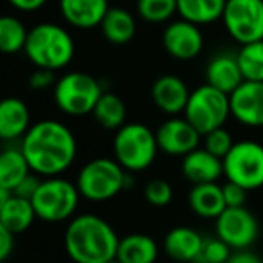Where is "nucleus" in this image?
<instances>
[{"label": "nucleus", "mask_w": 263, "mask_h": 263, "mask_svg": "<svg viewBox=\"0 0 263 263\" xmlns=\"http://www.w3.org/2000/svg\"><path fill=\"white\" fill-rule=\"evenodd\" d=\"M20 148L31 170L40 177H58L72 166L78 155V143L72 130L54 119L31 124L20 139Z\"/></svg>", "instance_id": "obj_1"}, {"label": "nucleus", "mask_w": 263, "mask_h": 263, "mask_svg": "<svg viewBox=\"0 0 263 263\" xmlns=\"http://www.w3.org/2000/svg\"><path fill=\"white\" fill-rule=\"evenodd\" d=\"M119 240L105 218L85 213L67 223L63 247L74 263H108L116 259Z\"/></svg>", "instance_id": "obj_2"}, {"label": "nucleus", "mask_w": 263, "mask_h": 263, "mask_svg": "<svg viewBox=\"0 0 263 263\" xmlns=\"http://www.w3.org/2000/svg\"><path fill=\"white\" fill-rule=\"evenodd\" d=\"M26 56L36 69L60 70L65 69L74 58L76 45L65 27L52 22H44L29 31Z\"/></svg>", "instance_id": "obj_3"}, {"label": "nucleus", "mask_w": 263, "mask_h": 263, "mask_svg": "<svg viewBox=\"0 0 263 263\" xmlns=\"http://www.w3.org/2000/svg\"><path fill=\"white\" fill-rule=\"evenodd\" d=\"M114 159L128 173L144 172L157 157L159 143L155 132L143 123H126L114 136Z\"/></svg>", "instance_id": "obj_4"}, {"label": "nucleus", "mask_w": 263, "mask_h": 263, "mask_svg": "<svg viewBox=\"0 0 263 263\" xmlns=\"http://www.w3.org/2000/svg\"><path fill=\"white\" fill-rule=\"evenodd\" d=\"M128 184L132 177L116 159L98 157L83 166L78 173L76 186L80 195L90 202H106L116 198Z\"/></svg>", "instance_id": "obj_5"}, {"label": "nucleus", "mask_w": 263, "mask_h": 263, "mask_svg": "<svg viewBox=\"0 0 263 263\" xmlns=\"http://www.w3.org/2000/svg\"><path fill=\"white\" fill-rule=\"evenodd\" d=\"M80 190L76 182L62 177H45L34 197L31 198L34 211L40 220L47 223H58L72 218L80 204Z\"/></svg>", "instance_id": "obj_6"}, {"label": "nucleus", "mask_w": 263, "mask_h": 263, "mask_svg": "<svg viewBox=\"0 0 263 263\" xmlns=\"http://www.w3.org/2000/svg\"><path fill=\"white\" fill-rule=\"evenodd\" d=\"M105 94L94 76L87 72H67L54 85V103L63 114L81 117L92 114L99 98Z\"/></svg>", "instance_id": "obj_7"}, {"label": "nucleus", "mask_w": 263, "mask_h": 263, "mask_svg": "<svg viewBox=\"0 0 263 263\" xmlns=\"http://www.w3.org/2000/svg\"><path fill=\"white\" fill-rule=\"evenodd\" d=\"M231 116V98L220 88L205 83L191 90L184 117L202 136L222 128Z\"/></svg>", "instance_id": "obj_8"}, {"label": "nucleus", "mask_w": 263, "mask_h": 263, "mask_svg": "<svg viewBox=\"0 0 263 263\" xmlns=\"http://www.w3.org/2000/svg\"><path fill=\"white\" fill-rule=\"evenodd\" d=\"M223 161V177L245 190L263 187V144L256 141H238Z\"/></svg>", "instance_id": "obj_9"}, {"label": "nucleus", "mask_w": 263, "mask_h": 263, "mask_svg": "<svg viewBox=\"0 0 263 263\" xmlns=\"http://www.w3.org/2000/svg\"><path fill=\"white\" fill-rule=\"evenodd\" d=\"M222 22L240 45L263 40V0H227Z\"/></svg>", "instance_id": "obj_10"}, {"label": "nucleus", "mask_w": 263, "mask_h": 263, "mask_svg": "<svg viewBox=\"0 0 263 263\" xmlns=\"http://www.w3.org/2000/svg\"><path fill=\"white\" fill-rule=\"evenodd\" d=\"M216 236H220L233 251L249 249L259 234L258 218L247 208H226L215 220Z\"/></svg>", "instance_id": "obj_11"}, {"label": "nucleus", "mask_w": 263, "mask_h": 263, "mask_svg": "<svg viewBox=\"0 0 263 263\" xmlns=\"http://www.w3.org/2000/svg\"><path fill=\"white\" fill-rule=\"evenodd\" d=\"M159 150L172 157H184L200 146L202 134L186 117H170L155 130Z\"/></svg>", "instance_id": "obj_12"}, {"label": "nucleus", "mask_w": 263, "mask_h": 263, "mask_svg": "<svg viewBox=\"0 0 263 263\" xmlns=\"http://www.w3.org/2000/svg\"><path fill=\"white\" fill-rule=\"evenodd\" d=\"M162 45L166 52L175 60L187 62V60L197 58L204 49V36H202L200 26L184 18L172 22L164 29Z\"/></svg>", "instance_id": "obj_13"}, {"label": "nucleus", "mask_w": 263, "mask_h": 263, "mask_svg": "<svg viewBox=\"0 0 263 263\" xmlns=\"http://www.w3.org/2000/svg\"><path fill=\"white\" fill-rule=\"evenodd\" d=\"M231 116L251 128L263 126V81L245 80L231 92Z\"/></svg>", "instance_id": "obj_14"}, {"label": "nucleus", "mask_w": 263, "mask_h": 263, "mask_svg": "<svg viewBox=\"0 0 263 263\" xmlns=\"http://www.w3.org/2000/svg\"><path fill=\"white\" fill-rule=\"evenodd\" d=\"M191 90L182 78L175 74H164L157 78L152 85V101L159 110L168 116L182 114L190 101Z\"/></svg>", "instance_id": "obj_15"}, {"label": "nucleus", "mask_w": 263, "mask_h": 263, "mask_svg": "<svg viewBox=\"0 0 263 263\" xmlns=\"http://www.w3.org/2000/svg\"><path fill=\"white\" fill-rule=\"evenodd\" d=\"M204 240L205 238L193 227L179 226L168 231L162 241V249L173 261L197 263L204 247Z\"/></svg>", "instance_id": "obj_16"}, {"label": "nucleus", "mask_w": 263, "mask_h": 263, "mask_svg": "<svg viewBox=\"0 0 263 263\" xmlns=\"http://www.w3.org/2000/svg\"><path fill=\"white\" fill-rule=\"evenodd\" d=\"M108 9V0H60L62 16L76 29L99 27Z\"/></svg>", "instance_id": "obj_17"}, {"label": "nucleus", "mask_w": 263, "mask_h": 263, "mask_svg": "<svg viewBox=\"0 0 263 263\" xmlns=\"http://www.w3.org/2000/svg\"><path fill=\"white\" fill-rule=\"evenodd\" d=\"M182 175L191 184H208L216 182L223 175V161L205 148L198 146L191 154L182 157Z\"/></svg>", "instance_id": "obj_18"}, {"label": "nucleus", "mask_w": 263, "mask_h": 263, "mask_svg": "<svg viewBox=\"0 0 263 263\" xmlns=\"http://www.w3.org/2000/svg\"><path fill=\"white\" fill-rule=\"evenodd\" d=\"M31 128L29 106L18 98H6L0 103V137L4 141L22 139Z\"/></svg>", "instance_id": "obj_19"}, {"label": "nucleus", "mask_w": 263, "mask_h": 263, "mask_svg": "<svg viewBox=\"0 0 263 263\" xmlns=\"http://www.w3.org/2000/svg\"><path fill=\"white\" fill-rule=\"evenodd\" d=\"M205 80H208L209 85L231 96V92H234L245 81L236 54H229V52L216 54L208 63Z\"/></svg>", "instance_id": "obj_20"}, {"label": "nucleus", "mask_w": 263, "mask_h": 263, "mask_svg": "<svg viewBox=\"0 0 263 263\" xmlns=\"http://www.w3.org/2000/svg\"><path fill=\"white\" fill-rule=\"evenodd\" d=\"M187 202L195 215L208 220H216L227 208L223 198V186H220L218 182L193 184Z\"/></svg>", "instance_id": "obj_21"}, {"label": "nucleus", "mask_w": 263, "mask_h": 263, "mask_svg": "<svg viewBox=\"0 0 263 263\" xmlns=\"http://www.w3.org/2000/svg\"><path fill=\"white\" fill-rule=\"evenodd\" d=\"M36 211L31 200L13 193L8 200L0 202V227L16 234L27 231L36 220Z\"/></svg>", "instance_id": "obj_22"}, {"label": "nucleus", "mask_w": 263, "mask_h": 263, "mask_svg": "<svg viewBox=\"0 0 263 263\" xmlns=\"http://www.w3.org/2000/svg\"><path fill=\"white\" fill-rule=\"evenodd\" d=\"M116 258L121 263H155L159 258V245L150 234L132 233L119 240Z\"/></svg>", "instance_id": "obj_23"}, {"label": "nucleus", "mask_w": 263, "mask_h": 263, "mask_svg": "<svg viewBox=\"0 0 263 263\" xmlns=\"http://www.w3.org/2000/svg\"><path fill=\"white\" fill-rule=\"evenodd\" d=\"M103 36L114 45H124L136 36V18L123 8H110L101 22Z\"/></svg>", "instance_id": "obj_24"}, {"label": "nucleus", "mask_w": 263, "mask_h": 263, "mask_svg": "<svg viewBox=\"0 0 263 263\" xmlns=\"http://www.w3.org/2000/svg\"><path fill=\"white\" fill-rule=\"evenodd\" d=\"M227 0H177V13L180 18L197 26L222 20Z\"/></svg>", "instance_id": "obj_25"}, {"label": "nucleus", "mask_w": 263, "mask_h": 263, "mask_svg": "<svg viewBox=\"0 0 263 263\" xmlns=\"http://www.w3.org/2000/svg\"><path fill=\"white\" fill-rule=\"evenodd\" d=\"M34 173L22 148H6L0 154V187L13 191L27 175Z\"/></svg>", "instance_id": "obj_26"}, {"label": "nucleus", "mask_w": 263, "mask_h": 263, "mask_svg": "<svg viewBox=\"0 0 263 263\" xmlns=\"http://www.w3.org/2000/svg\"><path fill=\"white\" fill-rule=\"evenodd\" d=\"M92 116L99 126L106 130H119L123 124H126V105L119 96L105 92L99 98Z\"/></svg>", "instance_id": "obj_27"}, {"label": "nucleus", "mask_w": 263, "mask_h": 263, "mask_svg": "<svg viewBox=\"0 0 263 263\" xmlns=\"http://www.w3.org/2000/svg\"><path fill=\"white\" fill-rule=\"evenodd\" d=\"M29 38V31L16 16L0 18V51L4 54H16L24 51Z\"/></svg>", "instance_id": "obj_28"}, {"label": "nucleus", "mask_w": 263, "mask_h": 263, "mask_svg": "<svg viewBox=\"0 0 263 263\" xmlns=\"http://www.w3.org/2000/svg\"><path fill=\"white\" fill-rule=\"evenodd\" d=\"M243 80L263 81V40L251 42L240 47L236 52Z\"/></svg>", "instance_id": "obj_29"}, {"label": "nucleus", "mask_w": 263, "mask_h": 263, "mask_svg": "<svg viewBox=\"0 0 263 263\" xmlns=\"http://www.w3.org/2000/svg\"><path fill=\"white\" fill-rule=\"evenodd\" d=\"M137 13L150 24L168 22L177 13V0H137Z\"/></svg>", "instance_id": "obj_30"}, {"label": "nucleus", "mask_w": 263, "mask_h": 263, "mask_svg": "<svg viewBox=\"0 0 263 263\" xmlns=\"http://www.w3.org/2000/svg\"><path fill=\"white\" fill-rule=\"evenodd\" d=\"M231 254H233V249L215 234V236H208L204 240L198 263H227Z\"/></svg>", "instance_id": "obj_31"}, {"label": "nucleus", "mask_w": 263, "mask_h": 263, "mask_svg": "<svg viewBox=\"0 0 263 263\" xmlns=\"http://www.w3.org/2000/svg\"><path fill=\"white\" fill-rule=\"evenodd\" d=\"M144 198L148 204L155 208H164L172 202L173 198V187L168 180L164 179H154L144 187Z\"/></svg>", "instance_id": "obj_32"}, {"label": "nucleus", "mask_w": 263, "mask_h": 263, "mask_svg": "<svg viewBox=\"0 0 263 263\" xmlns=\"http://www.w3.org/2000/svg\"><path fill=\"white\" fill-rule=\"evenodd\" d=\"M233 144H234L233 137H231V134L223 126L216 128V130H211L209 134L204 136V148L220 159H223L229 154Z\"/></svg>", "instance_id": "obj_33"}, {"label": "nucleus", "mask_w": 263, "mask_h": 263, "mask_svg": "<svg viewBox=\"0 0 263 263\" xmlns=\"http://www.w3.org/2000/svg\"><path fill=\"white\" fill-rule=\"evenodd\" d=\"M247 193L249 190H245L240 184L229 182V180L223 184V198H226L227 208H243L247 202Z\"/></svg>", "instance_id": "obj_34"}, {"label": "nucleus", "mask_w": 263, "mask_h": 263, "mask_svg": "<svg viewBox=\"0 0 263 263\" xmlns=\"http://www.w3.org/2000/svg\"><path fill=\"white\" fill-rule=\"evenodd\" d=\"M56 85V78H54V70H47V69H36L29 78V87L33 90H45V88Z\"/></svg>", "instance_id": "obj_35"}, {"label": "nucleus", "mask_w": 263, "mask_h": 263, "mask_svg": "<svg viewBox=\"0 0 263 263\" xmlns=\"http://www.w3.org/2000/svg\"><path fill=\"white\" fill-rule=\"evenodd\" d=\"M38 177L40 175H36V173L27 175L26 179H24L22 182L13 190V193L18 195V197L27 198V200H31V198L34 197V193L38 191V187H40V184H42V179H38Z\"/></svg>", "instance_id": "obj_36"}, {"label": "nucleus", "mask_w": 263, "mask_h": 263, "mask_svg": "<svg viewBox=\"0 0 263 263\" xmlns=\"http://www.w3.org/2000/svg\"><path fill=\"white\" fill-rule=\"evenodd\" d=\"M13 251H15V234L0 227V261H8Z\"/></svg>", "instance_id": "obj_37"}, {"label": "nucleus", "mask_w": 263, "mask_h": 263, "mask_svg": "<svg viewBox=\"0 0 263 263\" xmlns=\"http://www.w3.org/2000/svg\"><path fill=\"white\" fill-rule=\"evenodd\" d=\"M227 263H263V259L249 249H240V251H233Z\"/></svg>", "instance_id": "obj_38"}, {"label": "nucleus", "mask_w": 263, "mask_h": 263, "mask_svg": "<svg viewBox=\"0 0 263 263\" xmlns=\"http://www.w3.org/2000/svg\"><path fill=\"white\" fill-rule=\"evenodd\" d=\"M8 2L15 9H18V11H27V13L38 11V9L47 4V0H8Z\"/></svg>", "instance_id": "obj_39"}, {"label": "nucleus", "mask_w": 263, "mask_h": 263, "mask_svg": "<svg viewBox=\"0 0 263 263\" xmlns=\"http://www.w3.org/2000/svg\"><path fill=\"white\" fill-rule=\"evenodd\" d=\"M108 263H121V261H119V259L116 258V259H112V261H108Z\"/></svg>", "instance_id": "obj_40"}, {"label": "nucleus", "mask_w": 263, "mask_h": 263, "mask_svg": "<svg viewBox=\"0 0 263 263\" xmlns=\"http://www.w3.org/2000/svg\"><path fill=\"white\" fill-rule=\"evenodd\" d=\"M0 263H8V261H0Z\"/></svg>", "instance_id": "obj_41"}, {"label": "nucleus", "mask_w": 263, "mask_h": 263, "mask_svg": "<svg viewBox=\"0 0 263 263\" xmlns=\"http://www.w3.org/2000/svg\"><path fill=\"white\" fill-rule=\"evenodd\" d=\"M197 263H198V261H197Z\"/></svg>", "instance_id": "obj_42"}]
</instances>
